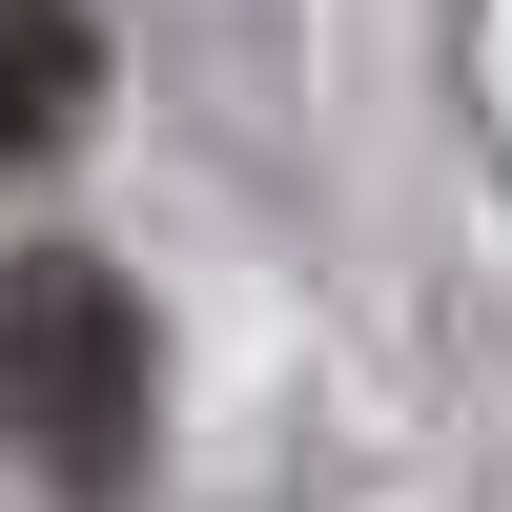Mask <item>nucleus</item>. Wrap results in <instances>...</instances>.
Instances as JSON below:
<instances>
[{"label":"nucleus","instance_id":"nucleus-1","mask_svg":"<svg viewBox=\"0 0 512 512\" xmlns=\"http://www.w3.org/2000/svg\"><path fill=\"white\" fill-rule=\"evenodd\" d=\"M144 410H164L144 287L82 267V246H21V267H0V451H21L41 492H123L144 472Z\"/></svg>","mask_w":512,"mask_h":512},{"label":"nucleus","instance_id":"nucleus-2","mask_svg":"<svg viewBox=\"0 0 512 512\" xmlns=\"http://www.w3.org/2000/svg\"><path fill=\"white\" fill-rule=\"evenodd\" d=\"M82 103H103V21H82V0H0V185L62 164Z\"/></svg>","mask_w":512,"mask_h":512}]
</instances>
